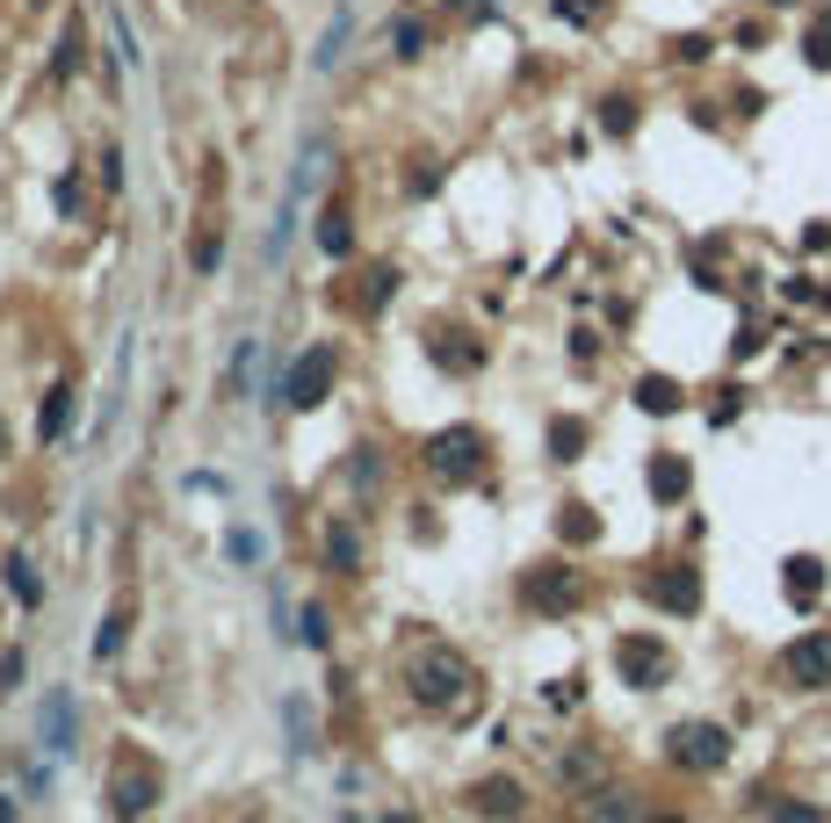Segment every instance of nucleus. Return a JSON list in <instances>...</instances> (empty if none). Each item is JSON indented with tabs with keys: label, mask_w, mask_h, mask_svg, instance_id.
Wrapping results in <instances>:
<instances>
[{
	"label": "nucleus",
	"mask_w": 831,
	"mask_h": 823,
	"mask_svg": "<svg viewBox=\"0 0 831 823\" xmlns=\"http://www.w3.org/2000/svg\"><path fill=\"white\" fill-rule=\"evenodd\" d=\"M413 701L419 708H470V665L456 651H427L413 665Z\"/></svg>",
	"instance_id": "1"
},
{
	"label": "nucleus",
	"mask_w": 831,
	"mask_h": 823,
	"mask_svg": "<svg viewBox=\"0 0 831 823\" xmlns=\"http://www.w3.org/2000/svg\"><path fill=\"white\" fill-rule=\"evenodd\" d=\"M427 470H434L441 484H470L478 470H485V433H478V427L434 433V441H427Z\"/></svg>",
	"instance_id": "2"
},
{
	"label": "nucleus",
	"mask_w": 831,
	"mask_h": 823,
	"mask_svg": "<svg viewBox=\"0 0 831 823\" xmlns=\"http://www.w3.org/2000/svg\"><path fill=\"white\" fill-rule=\"evenodd\" d=\"M333 376H340V354H333V347H304V354L290 361V376H282V405L312 412L318 397L333 391Z\"/></svg>",
	"instance_id": "3"
},
{
	"label": "nucleus",
	"mask_w": 831,
	"mask_h": 823,
	"mask_svg": "<svg viewBox=\"0 0 831 823\" xmlns=\"http://www.w3.org/2000/svg\"><path fill=\"white\" fill-rule=\"evenodd\" d=\"M520 600L536 607V615H572L579 607V571H557V564L528 571V578H520Z\"/></svg>",
	"instance_id": "4"
},
{
	"label": "nucleus",
	"mask_w": 831,
	"mask_h": 823,
	"mask_svg": "<svg viewBox=\"0 0 831 823\" xmlns=\"http://www.w3.org/2000/svg\"><path fill=\"white\" fill-rule=\"evenodd\" d=\"M673 758H680V766H694V773H716L730 758V737L716 730V722H680V730H673Z\"/></svg>",
	"instance_id": "5"
},
{
	"label": "nucleus",
	"mask_w": 831,
	"mask_h": 823,
	"mask_svg": "<svg viewBox=\"0 0 831 823\" xmlns=\"http://www.w3.org/2000/svg\"><path fill=\"white\" fill-rule=\"evenodd\" d=\"M615 665H622L629 686H665L673 679V657H665V643H651V635H629L622 651H615Z\"/></svg>",
	"instance_id": "6"
},
{
	"label": "nucleus",
	"mask_w": 831,
	"mask_h": 823,
	"mask_svg": "<svg viewBox=\"0 0 831 823\" xmlns=\"http://www.w3.org/2000/svg\"><path fill=\"white\" fill-rule=\"evenodd\" d=\"M643 593H651L665 615H694V607H701V578H694V564H665Z\"/></svg>",
	"instance_id": "7"
},
{
	"label": "nucleus",
	"mask_w": 831,
	"mask_h": 823,
	"mask_svg": "<svg viewBox=\"0 0 831 823\" xmlns=\"http://www.w3.org/2000/svg\"><path fill=\"white\" fill-rule=\"evenodd\" d=\"M788 679L796 686H831V629L802 635L796 651H788Z\"/></svg>",
	"instance_id": "8"
},
{
	"label": "nucleus",
	"mask_w": 831,
	"mask_h": 823,
	"mask_svg": "<svg viewBox=\"0 0 831 823\" xmlns=\"http://www.w3.org/2000/svg\"><path fill=\"white\" fill-rule=\"evenodd\" d=\"M153 802H159V780L145 766H123L116 773V816H145Z\"/></svg>",
	"instance_id": "9"
},
{
	"label": "nucleus",
	"mask_w": 831,
	"mask_h": 823,
	"mask_svg": "<svg viewBox=\"0 0 831 823\" xmlns=\"http://www.w3.org/2000/svg\"><path fill=\"white\" fill-rule=\"evenodd\" d=\"M687 484H694V470L680 463V455H651V498H659V506L687 498Z\"/></svg>",
	"instance_id": "10"
},
{
	"label": "nucleus",
	"mask_w": 831,
	"mask_h": 823,
	"mask_svg": "<svg viewBox=\"0 0 831 823\" xmlns=\"http://www.w3.org/2000/svg\"><path fill=\"white\" fill-rule=\"evenodd\" d=\"M326 564L333 571H362V534L347 528V520H333V528H326Z\"/></svg>",
	"instance_id": "11"
},
{
	"label": "nucleus",
	"mask_w": 831,
	"mask_h": 823,
	"mask_svg": "<svg viewBox=\"0 0 831 823\" xmlns=\"http://www.w3.org/2000/svg\"><path fill=\"white\" fill-rule=\"evenodd\" d=\"M470 802L485 809V816H520V788H514V780H485Z\"/></svg>",
	"instance_id": "12"
},
{
	"label": "nucleus",
	"mask_w": 831,
	"mask_h": 823,
	"mask_svg": "<svg viewBox=\"0 0 831 823\" xmlns=\"http://www.w3.org/2000/svg\"><path fill=\"white\" fill-rule=\"evenodd\" d=\"M817 593H824V564H817V556H796V564H788V600H817Z\"/></svg>",
	"instance_id": "13"
},
{
	"label": "nucleus",
	"mask_w": 831,
	"mask_h": 823,
	"mask_svg": "<svg viewBox=\"0 0 831 823\" xmlns=\"http://www.w3.org/2000/svg\"><path fill=\"white\" fill-rule=\"evenodd\" d=\"M637 405H643V412H673V405H680V383H673V376H643V383H637Z\"/></svg>",
	"instance_id": "14"
},
{
	"label": "nucleus",
	"mask_w": 831,
	"mask_h": 823,
	"mask_svg": "<svg viewBox=\"0 0 831 823\" xmlns=\"http://www.w3.org/2000/svg\"><path fill=\"white\" fill-rule=\"evenodd\" d=\"M66 412H72V391L58 383V391L44 397V412H36V433H44V441H52V433H66Z\"/></svg>",
	"instance_id": "15"
},
{
	"label": "nucleus",
	"mask_w": 831,
	"mask_h": 823,
	"mask_svg": "<svg viewBox=\"0 0 831 823\" xmlns=\"http://www.w3.org/2000/svg\"><path fill=\"white\" fill-rule=\"evenodd\" d=\"M123 629H131V600H123L116 615H109L102 629H94V657H116V651H123Z\"/></svg>",
	"instance_id": "16"
},
{
	"label": "nucleus",
	"mask_w": 831,
	"mask_h": 823,
	"mask_svg": "<svg viewBox=\"0 0 831 823\" xmlns=\"http://www.w3.org/2000/svg\"><path fill=\"white\" fill-rule=\"evenodd\" d=\"M557 534H572V542H593V534H600V520H593L586 506H564V514H557Z\"/></svg>",
	"instance_id": "17"
},
{
	"label": "nucleus",
	"mask_w": 831,
	"mask_h": 823,
	"mask_svg": "<svg viewBox=\"0 0 831 823\" xmlns=\"http://www.w3.org/2000/svg\"><path fill=\"white\" fill-rule=\"evenodd\" d=\"M8 585H15V600H22V607H36V600H44V585H36L30 556H15V564H8Z\"/></svg>",
	"instance_id": "18"
},
{
	"label": "nucleus",
	"mask_w": 831,
	"mask_h": 823,
	"mask_svg": "<svg viewBox=\"0 0 831 823\" xmlns=\"http://www.w3.org/2000/svg\"><path fill=\"white\" fill-rule=\"evenodd\" d=\"M52 752H72V701L52 694Z\"/></svg>",
	"instance_id": "19"
},
{
	"label": "nucleus",
	"mask_w": 831,
	"mask_h": 823,
	"mask_svg": "<svg viewBox=\"0 0 831 823\" xmlns=\"http://www.w3.org/2000/svg\"><path fill=\"white\" fill-rule=\"evenodd\" d=\"M318 246H326V253H347V210H326V217H318Z\"/></svg>",
	"instance_id": "20"
},
{
	"label": "nucleus",
	"mask_w": 831,
	"mask_h": 823,
	"mask_svg": "<svg viewBox=\"0 0 831 823\" xmlns=\"http://www.w3.org/2000/svg\"><path fill=\"white\" fill-rule=\"evenodd\" d=\"M550 448H557V455H572V448H586V427H579V419H557V427H550Z\"/></svg>",
	"instance_id": "21"
},
{
	"label": "nucleus",
	"mask_w": 831,
	"mask_h": 823,
	"mask_svg": "<svg viewBox=\"0 0 831 823\" xmlns=\"http://www.w3.org/2000/svg\"><path fill=\"white\" fill-rule=\"evenodd\" d=\"M290 730H296V752H312V722H304V701H290Z\"/></svg>",
	"instance_id": "22"
},
{
	"label": "nucleus",
	"mask_w": 831,
	"mask_h": 823,
	"mask_svg": "<svg viewBox=\"0 0 831 823\" xmlns=\"http://www.w3.org/2000/svg\"><path fill=\"white\" fill-rule=\"evenodd\" d=\"M304 643H312V651L326 643V615H318V607H304Z\"/></svg>",
	"instance_id": "23"
},
{
	"label": "nucleus",
	"mask_w": 831,
	"mask_h": 823,
	"mask_svg": "<svg viewBox=\"0 0 831 823\" xmlns=\"http://www.w3.org/2000/svg\"><path fill=\"white\" fill-rule=\"evenodd\" d=\"M659 823H680V816H659Z\"/></svg>",
	"instance_id": "24"
},
{
	"label": "nucleus",
	"mask_w": 831,
	"mask_h": 823,
	"mask_svg": "<svg viewBox=\"0 0 831 823\" xmlns=\"http://www.w3.org/2000/svg\"><path fill=\"white\" fill-rule=\"evenodd\" d=\"M398 823H413V816H398Z\"/></svg>",
	"instance_id": "25"
}]
</instances>
